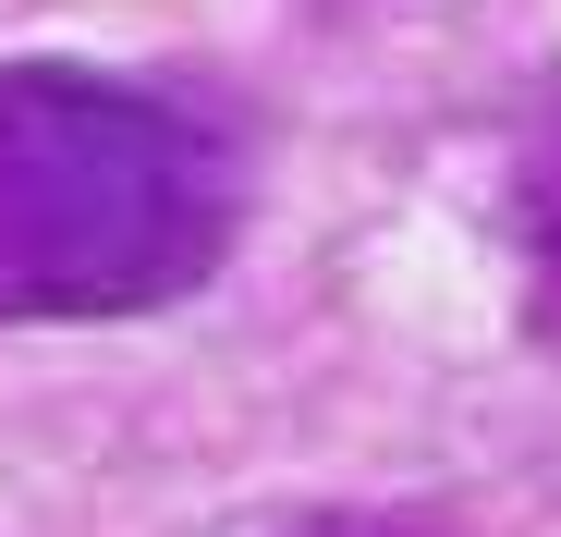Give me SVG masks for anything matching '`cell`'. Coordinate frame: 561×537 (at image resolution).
I'll return each mask as SVG.
<instances>
[{"mask_svg":"<svg viewBox=\"0 0 561 537\" xmlns=\"http://www.w3.org/2000/svg\"><path fill=\"white\" fill-rule=\"evenodd\" d=\"M232 208L244 171L183 99L0 61V318H147L220 268Z\"/></svg>","mask_w":561,"mask_h":537,"instance_id":"cell-1","label":"cell"},{"mask_svg":"<svg viewBox=\"0 0 561 537\" xmlns=\"http://www.w3.org/2000/svg\"><path fill=\"white\" fill-rule=\"evenodd\" d=\"M294 537H379V525H342V513H330V525H294Z\"/></svg>","mask_w":561,"mask_h":537,"instance_id":"cell-2","label":"cell"}]
</instances>
